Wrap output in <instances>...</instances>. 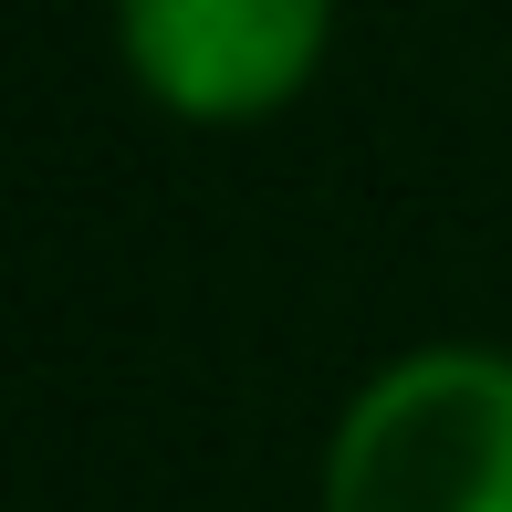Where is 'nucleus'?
Masks as SVG:
<instances>
[{
	"instance_id": "1",
	"label": "nucleus",
	"mask_w": 512,
	"mask_h": 512,
	"mask_svg": "<svg viewBox=\"0 0 512 512\" xmlns=\"http://www.w3.org/2000/svg\"><path fill=\"white\" fill-rule=\"evenodd\" d=\"M314 512H512V356L408 345L345 398Z\"/></svg>"
},
{
	"instance_id": "2",
	"label": "nucleus",
	"mask_w": 512,
	"mask_h": 512,
	"mask_svg": "<svg viewBox=\"0 0 512 512\" xmlns=\"http://www.w3.org/2000/svg\"><path fill=\"white\" fill-rule=\"evenodd\" d=\"M126 84L178 126H262L335 53V0H115Z\"/></svg>"
}]
</instances>
